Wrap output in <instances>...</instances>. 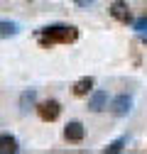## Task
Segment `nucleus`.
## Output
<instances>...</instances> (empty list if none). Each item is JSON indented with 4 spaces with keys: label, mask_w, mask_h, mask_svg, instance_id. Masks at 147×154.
I'll return each instance as SVG.
<instances>
[{
    "label": "nucleus",
    "mask_w": 147,
    "mask_h": 154,
    "mask_svg": "<svg viewBox=\"0 0 147 154\" xmlns=\"http://www.w3.org/2000/svg\"><path fill=\"white\" fill-rule=\"evenodd\" d=\"M17 32H20V25H17V22L0 20V37H15Z\"/></svg>",
    "instance_id": "10"
},
{
    "label": "nucleus",
    "mask_w": 147,
    "mask_h": 154,
    "mask_svg": "<svg viewBox=\"0 0 147 154\" xmlns=\"http://www.w3.org/2000/svg\"><path fill=\"white\" fill-rule=\"evenodd\" d=\"M37 115H39L44 122H54L61 115L59 100H44V103H39V105H37Z\"/></svg>",
    "instance_id": "3"
},
{
    "label": "nucleus",
    "mask_w": 147,
    "mask_h": 154,
    "mask_svg": "<svg viewBox=\"0 0 147 154\" xmlns=\"http://www.w3.org/2000/svg\"><path fill=\"white\" fill-rule=\"evenodd\" d=\"M110 15H113L118 22H123V25L133 22V15H130V10H127L125 0H113V3H110Z\"/></svg>",
    "instance_id": "5"
},
{
    "label": "nucleus",
    "mask_w": 147,
    "mask_h": 154,
    "mask_svg": "<svg viewBox=\"0 0 147 154\" xmlns=\"http://www.w3.org/2000/svg\"><path fill=\"white\" fill-rule=\"evenodd\" d=\"M17 149V140L12 134H0V154H15Z\"/></svg>",
    "instance_id": "8"
},
{
    "label": "nucleus",
    "mask_w": 147,
    "mask_h": 154,
    "mask_svg": "<svg viewBox=\"0 0 147 154\" xmlns=\"http://www.w3.org/2000/svg\"><path fill=\"white\" fill-rule=\"evenodd\" d=\"M42 47H52V44H71L79 39V29L71 25H49L44 29H39L37 34Z\"/></svg>",
    "instance_id": "1"
},
{
    "label": "nucleus",
    "mask_w": 147,
    "mask_h": 154,
    "mask_svg": "<svg viewBox=\"0 0 147 154\" xmlns=\"http://www.w3.org/2000/svg\"><path fill=\"white\" fill-rule=\"evenodd\" d=\"M133 27H135V32L145 34V32H147V15H145V17H140V20H135V25H133Z\"/></svg>",
    "instance_id": "12"
},
{
    "label": "nucleus",
    "mask_w": 147,
    "mask_h": 154,
    "mask_svg": "<svg viewBox=\"0 0 147 154\" xmlns=\"http://www.w3.org/2000/svg\"><path fill=\"white\" fill-rule=\"evenodd\" d=\"M74 3H76L79 8H91V5L96 3V0H74Z\"/></svg>",
    "instance_id": "13"
},
{
    "label": "nucleus",
    "mask_w": 147,
    "mask_h": 154,
    "mask_svg": "<svg viewBox=\"0 0 147 154\" xmlns=\"http://www.w3.org/2000/svg\"><path fill=\"white\" fill-rule=\"evenodd\" d=\"M105 108H108V93L105 91H93L91 98H88V110L91 112H101Z\"/></svg>",
    "instance_id": "6"
},
{
    "label": "nucleus",
    "mask_w": 147,
    "mask_h": 154,
    "mask_svg": "<svg viewBox=\"0 0 147 154\" xmlns=\"http://www.w3.org/2000/svg\"><path fill=\"white\" fill-rule=\"evenodd\" d=\"M83 137H86V130H83V125H81L79 120L66 122V127H64V140H66V142L79 144V142H83Z\"/></svg>",
    "instance_id": "4"
},
{
    "label": "nucleus",
    "mask_w": 147,
    "mask_h": 154,
    "mask_svg": "<svg viewBox=\"0 0 147 154\" xmlns=\"http://www.w3.org/2000/svg\"><path fill=\"white\" fill-rule=\"evenodd\" d=\"M93 79L91 76H83V79H79L76 83H74V95H79V98H83V95H88L91 91H93Z\"/></svg>",
    "instance_id": "7"
},
{
    "label": "nucleus",
    "mask_w": 147,
    "mask_h": 154,
    "mask_svg": "<svg viewBox=\"0 0 147 154\" xmlns=\"http://www.w3.org/2000/svg\"><path fill=\"white\" fill-rule=\"evenodd\" d=\"M127 144V137H120V140H115V142H110L108 147H105V154H115V152H123V147Z\"/></svg>",
    "instance_id": "11"
},
{
    "label": "nucleus",
    "mask_w": 147,
    "mask_h": 154,
    "mask_svg": "<svg viewBox=\"0 0 147 154\" xmlns=\"http://www.w3.org/2000/svg\"><path fill=\"white\" fill-rule=\"evenodd\" d=\"M34 100H37V91L34 88H30V91H25L22 95H20V112L25 115L30 108H34Z\"/></svg>",
    "instance_id": "9"
},
{
    "label": "nucleus",
    "mask_w": 147,
    "mask_h": 154,
    "mask_svg": "<svg viewBox=\"0 0 147 154\" xmlns=\"http://www.w3.org/2000/svg\"><path fill=\"white\" fill-rule=\"evenodd\" d=\"M130 110H133V95L120 93V95H115V98L110 100V112H113L115 118H125V115H130Z\"/></svg>",
    "instance_id": "2"
}]
</instances>
